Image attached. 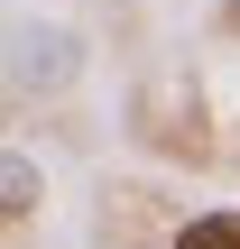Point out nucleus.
I'll use <instances>...</instances> for the list:
<instances>
[{"mask_svg": "<svg viewBox=\"0 0 240 249\" xmlns=\"http://www.w3.org/2000/svg\"><path fill=\"white\" fill-rule=\"evenodd\" d=\"M176 249H240V203H213V213H194V222L176 231Z\"/></svg>", "mask_w": 240, "mask_h": 249, "instance_id": "obj_2", "label": "nucleus"}, {"mask_svg": "<svg viewBox=\"0 0 240 249\" xmlns=\"http://www.w3.org/2000/svg\"><path fill=\"white\" fill-rule=\"evenodd\" d=\"M37 203H46V176H37V157L0 148V231H18V222H28Z\"/></svg>", "mask_w": 240, "mask_h": 249, "instance_id": "obj_1", "label": "nucleus"}]
</instances>
